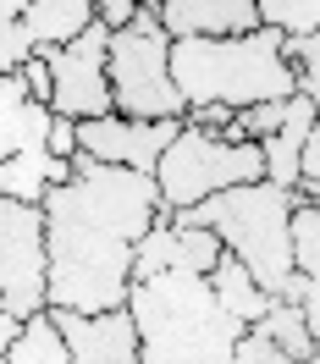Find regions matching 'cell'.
Masks as SVG:
<instances>
[{"mask_svg": "<svg viewBox=\"0 0 320 364\" xmlns=\"http://www.w3.org/2000/svg\"><path fill=\"white\" fill-rule=\"evenodd\" d=\"M78 177L50 188L45 215V259H50V315H111L127 309L133 293V249L155 227L160 193L155 177L72 160Z\"/></svg>", "mask_w": 320, "mask_h": 364, "instance_id": "cell-1", "label": "cell"}, {"mask_svg": "<svg viewBox=\"0 0 320 364\" xmlns=\"http://www.w3.org/2000/svg\"><path fill=\"white\" fill-rule=\"evenodd\" d=\"M127 315L138 331V364H232L243 326L215 304L210 276L166 271L133 282Z\"/></svg>", "mask_w": 320, "mask_h": 364, "instance_id": "cell-2", "label": "cell"}, {"mask_svg": "<svg viewBox=\"0 0 320 364\" xmlns=\"http://www.w3.org/2000/svg\"><path fill=\"white\" fill-rule=\"evenodd\" d=\"M171 83L188 111L199 105H282L298 94V67L282 55V33L260 28L249 39H171Z\"/></svg>", "mask_w": 320, "mask_h": 364, "instance_id": "cell-3", "label": "cell"}, {"mask_svg": "<svg viewBox=\"0 0 320 364\" xmlns=\"http://www.w3.org/2000/svg\"><path fill=\"white\" fill-rule=\"evenodd\" d=\"M293 210H298L293 188L249 182V188H227V193H215V199H205L193 210H177L171 227L215 232L221 249L271 298H282L287 282H293Z\"/></svg>", "mask_w": 320, "mask_h": 364, "instance_id": "cell-4", "label": "cell"}, {"mask_svg": "<svg viewBox=\"0 0 320 364\" xmlns=\"http://www.w3.org/2000/svg\"><path fill=\"white\" fill-rule=\"evenodd\" d=\"M111 111L127 122H183L188 105L171 83V39L160 33V0H138V23L111 33L105 50Z\"/></svg>", "mask_w": 320, "mask_h": 364, "instance_id": "cell-5", "label": "cell"}, {"mask_svg": "<svg viewBox=\"0 0 320 364\" xmlns=\"http://www.w3.org/2000/svg\"><path fill=\"white\" fill-rule=\"evenodd\" d=\"M249 182H265L260 144H227L221 133H199V127H183L155 166V193L166 215L205 205L227 188H249Z\"/></svg>", "mask_w": 320, "mask_h": 364, "instance_id": "cell-6", "label": "cell"}, {"mask_svg": "<svg viewBox=\"0 0 320 364\" xmlns=\"http://www.w3.org/2000/svg\"><path fill=\"white\" fill-rule=\"evenodd\" d=\"M0 309L11 320H33L50 309L45 215L11 199H0Z\"/></svg>", "mask_w": 320, "mask_h": 364, "instance_id": "cell-7", "label": "cell"}, {"mask_svg": "<svg viewBox=\"0 0 320 364\" xmlns=\"http://www.w3.org/2000/svg\"><path fill=\"white\" fill-rule=\"evenodd\" d=\"M105 50L111 33L94 23L83 39H72L67 50H50V116H67V122H100L111 111V77H105Z\"/></svg>", "mask_w": 320, "mask_h": 364, "instance_id": "cell-8", "label": "cell"}, {"mask_svg": "<svg viewBox=\"0 0 320 364\" xmlns=\"http://www.w3.org/2000/svg\"><path fill=\"white\" fill-rule=\"evenodd\" d=\"M183 122H127V116H100V122H78V155L94 166H116V171H138L155 177L160 155L177 144Z\"/></svg>", "mask_w": 320, "mask_h": 364, "instance_id": "cell-9", "label": "cell"}, {"mask_svg": "<svg viewBox=\"0 0 320 364\" xmlns=\"http://www.w3.org/2000/svg\"><path fill=\"white\" fill-rule=\"evenodd\" d=\"M221 237L199 227H171V215H160L155 227L138 237L133 249V282H149V276L166 271H188V276H210L221 265Z\"/></svg>", "mask_w": 320, "mask_h": 364, "instance_id": "cell-10", "label": "cell"}, {"mask_svg": "<svg viewBox=\"0 0 320 364\" xmlns=\"http://www.w3.org/2000/svg\"><path fill=\"white\" fill-rule=\"evenodd\" d=\"M72 364H138V331L127 309L111 315H50Z\"/></svg>", "mask_w": 320, "mask_h": 364, "instance_id": "cell-11", "label": "cell"}, {"mask_svg": "<svg viewBox=\"0 0 320 364\" xmlns=\"http://www.w3.org/2000/svg\"><path fill=\"white\" fill-rule=\"evenodd\" d=\"M166 39H249L260 33L254 0H160Z\"/></svg>", "mask_w": 320, "mask_h": 364, "instance_id": "cell-12", "label": "cell"}, {"mask_svg": "<svg viewBox=\"0 0 320 364\" xmlns=\"http://www.w3.org/2000/svg\"><path fill=\"white\" fill-rule=\"evenodd\" d=\"M50 133V105H33L17 72H0V160L39 155Z\"/></svg>", "mask_w": 320, "mask_h": 364, "instance_id": "cell-13", "label": "cell"}, {"mask_svg": "<svg viewBox=\"0 0 320 364\" xmlns=\"http://www.w3.org/2000/svg\"><path fill=\"white\" fill-rule=\"evenodd\" d=\"M94 28V0H28L23 6V33L33 39V55L67 50Z\"/></svg>", "mask_w": 320, "mask_h": 364, "instance_id": "cell-14", "label": "cell"}, {"mask_svg": "<svg viewBox=\"0 0 320 364\" xmlns=\"http://www.w3.org/2000/svg\"><path fill=\"white\" fill-rule=\"evenodd\" d=\"M315 127H320L315 105H309L304 94H293V100H287L282 133L260 144V155H265V182H271V188H298V155H304V138L315 133Z\"/></svg>", "mask_w": 320, "mask_h": 364, "instance_id": "cell-15", "label": "cell"}, {"mask_svg": "<svg viewBox=\"0 0 320 364\" xmlns=\"http://www.w3.org/2000/svg\"><path fill=\"white\" fill-rule=\"evenodd\" d=\"M210 293H215V304H221V309H227L243 331H249V326H260V320L271 315V304H276V298L265 293V287H260V282H254V276L243 271L232 254H221V265L210 271Z\"/></svg>", "mask_w": 320, "mask_h": 364, "instance_id": "cell-16", "label": "cell"}, {"mask_svg": "<svg viewBox=\"0 0 320 364\" xmlns=\"http://www.w3.org/2000/svg\"><path fill=\"white\" fill-rule=\"evenodd\" d=\"M0 364H72L67 348H61V331H55V320H50V309L33 315V320H23V331H17L11 353Z\"/></svg>", "mask_w": 320, "mask_h": 364, "instance_id": "cell-17", "label": "cell"}, {"mask_svg": "<svg viewBox=\"0 0 320 364\" xmlns=\"http://www.w3.org/2000/svg\"><path fill=\"white\" fill-rule=\"evenodd\" d=\"M45 193H50V182H45V149H39V155L0 160V199L39 210V205H45Z\"/></svg>", "mask_w": 320, "mask_h": 364, "instance_id": "cell-18", "label": "cell"}, {"mask_svg": "<svg viewBox=\"0 0 320 364\" xmlns=\"http://www.w3.org/2000/svg\"><path fill=\"white\" fill-rule=\"evenodd\" d=\"M260 331L287 353V364H304L309 353H315L320 342L309 337V326H304V315H298V304H271V315L260 320Z\"/></svg>", "mask_w": 320, "mask_h": 364, "instance_id": "cell-19", "label": "cell"}, {"mask_svg": "<svg viewBox=\"0 0 320 364\" xmlns=\"http://www.w3.org/2000/svg\"><path fill=\"white\" fill-rule=\"evenodd\" d=\"M260 28H271L282 39H309L320 28V0H254Z\"/></svg>", "mask_w": 320, "mask_h": 364, "instance_id": "cell-20", "label": "cell"}, {"mask_svg": "<svg viewBox=\"0 0 320 364\" xmlns=\"http://www.w3.org/2000/svg\"><path fill=\"white\" fill-rule=\"evenodd\" d=\"M293 271L320 276V210H309V205L293 210Z\"/></svg>", "mask_w": 320, "mask_h": 364, "instance_id": "cell-21", "label": "cell"}, {"mask_svg": "<svg viewBox=\"0 0 320 364\" xmlns=\"http://www.w3.org/2000/svg\"><path fill=\"white\" fill-rule=\"evenodd\" d=\"M287 67H298V94H320V28L309 39H282Z\"/></svg>", "mask_w": 320, "mask_h": 364, "instance_id": "cell-22", "label": "cell"}, {"mask_svg": "<svg viewBox=\"0 0 320 364\" xmlns=\"http://www.w3.org/2000/svg\"><path fill=\"white\" fill-rule=\"evenodd\" d=\"M276 304H298V315H304V326H309V337L320 342V276H298L287 282V293L276 298Z\"/></svg>", "mask_w": 320, "mask_h": 364, "instance_id": "cell-23", "label": "cell"}, {"mask_svg": "<svg viewBox=\"0 0 320 364\" xmlns=\"http://www.w3.org/2000/svg\"><path fill=\"white\" fill-rule=\"evenodd\" d=\"M232 364H287V353H282L260 326H249V331L238 337V348H232Z\"/></svg>", "mask_w": 320, "mask_h": 364, "instance_id": "cell-24", "label": "cell"}, {"mask_svg": "<svg viewBox=\"0 0 320 364\" xmlns=\"http://www.w3.org/2000/svg\"><path fill=\"white\" fill-rule=\"evenodd\" d=\"M28 61H33V39L23 33V23L0 17V72H23Z\"/></svg>", "mask_w": 320, "mask_h": 364, "instance_id": "cell-25", "label": "cell"}, {"mask_svg": "<svg viewBox=\"0 0 320 364\" xmlns=\"http://www.w3.org/2000/svg\"><path fill=\"white\" fill-rule=\"evenodd\" d=\"M94 23L105 33H127L138 23V0H94Z\"/></svg>", "mask_w": 320, "mask_h": 364, "instance_id": "cell-26", "label": "cell"}, {"mask_svg": "<svg viewBox=\"0 0 320 364\" xmlns=\"http://www.w3.org/2000/svg\"><path fill=\"white\" fill-rule=\"evenodd\" d=\"M45 155H55V160H78V122H67V116H50Z\"/></svg>", "mask_w": 320, "mask_h": 364, "instance_id": "cell-27", "label": "cell"}, {"mask_svg": "<svg viewBox=\"0 0 320 364\" xmlns=\"http://www.w3.org/2000/svg\"><path fill=\"white\" fill-rule=\"evenodd\" d=\"M17 77H23V89H28V100H33V105H50V67H45V55H33Z\"/></svg>", "mask_w": 320, "mask_h": 364, "instance_id": "cell-28", "label": "cell"}, {"mask_svg": "<svg viewBox=\"0 0 320 364\" xmlns=\"http://www.w3.org/2000/svg\"><path fill=\"white\" fill-rule=\"evenodd\" d=\"M298 182H320V127L304 138V155H298Z\"/></svg>", "mask_w": 320, "mask_h": 364, "instance_id": "cell-29", "label": "cell"}, {"mask_svg": "<svg viewBox=\"0 0 320 364\" xmlns=\"http://www.w3.org/2000/svg\"><path fill=\"white\" fill-rule=\"evenodd\" d=\"M72 177H78V166H72V160H55V155H45V182H50V188H67Z\"/></svg>", "mask_w": 320, "mask_h": 364, "instance_id": "cell-30", "label": "cell"}, {"mask_svg": "<svg viewBox=\"0 0 320 364\" xmlns=\"http://www.w3.org/2000/svg\"><path fill=\"white\" fill-rule=\"evenodd\" d=\"M17 331H23V320H11L6 309H0V359L11 353V342H17Z\"/></svg>", "mask_w": 320, "mask_h": 364, "instance_id": "cell-31", "label": "cell"}, {"mask_svg": "<svg viewBox=\"0 0 320 364\" xmlns=\"http://www.w3.org/2000/svg\"><path fill=\"white\" fill-rule=\"evenodd\" d=\"M293 193H298V205H309V210H320V182H298Z\"/></svg>", "mask_w": 320, "mask_h": 364, "instance_id": "cell-32", "label": "cell"}, {"mask_svg": "<svg viewBox=\"0 0 320 364\" xmlns=\"http://www.w3.org/2000/svg\"><path fill=\"white\" fill-rule=\"evenodd\" d=\"M304 364H320V348H315V353H309V359H304Z\"/></svg>", "mask_w": 320, "mask_h": 364, "instance_id": "cell-33", "label": "cell"}]
</instances>
